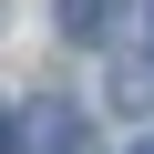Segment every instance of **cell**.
<instances>
[{
    "mask_svg": "<svg viewBox=\"0 0 154 154\" xmlns=\"http://www.w3.org/2000/svg\"><path fill=\"white\" fill-rule=\"evenodd\" d=\"M11 144H31V154H82V113H72V103H41Z\"/></svg>",
    "mask_w": 154,
    "mask_h": 154,
    "instance_id": "6da1fadb",
    "label": "cell"
},
{
    "mask_svg": "<svg viewBox=\"0 0 154 154\" xmlns=\"http://www.w3.org/2000/svg\"><path fill=\"white\" fill-rule=\"evenodd\" d=\"M113 113H154V41H134L113 62Z\"/></svg>",
    "mask_w": 154,
    "mask_h": 154,
    "instance_id": "7a4b0ae2",
    "label": "cell"
},
{
    "mask_svg": "<svg viewBox=\"0 0 154 154\" xmlns=\"http://www.w3.org/2000/svg\"><path fill=\"white\" fill-rule=\"evenodd\" d=\"M51 21H62V41H113L123 0H51Z\"/></svg>",
    "mask_w": 154,
    "mask_h": 154,
    "instance_id": "3957f363",
    "label": "cell"
},
{
    "mask_svg": "<svg viewBox=\"0 0 154 154\" xmlns=\"http://www.w3.org/2000/svg\"><path fill=\"white\" fill-rule=\"evenodd\" d=\"M0 154H11V113H0Z\"/></svg>",
    "mask_w": 154,
    "mask_h": 154,
    "instance_id": "277c9868",
    "label": "cell"
},
{
    "mask_svg": "<svg viewBox=\"0 0 154 154\" xmlns=\"http://www.w3.org/2000/svg\"><path fill=\"white\" fill-rule=\"evenodd\" d=\"M134 154H154V134H144V144H134Z\"/></svg>",
    "mask_w": 154,
    "mask_h": 154,
    "instance_id": "5b68a950",
    "label": "cell"
},
{
    "mask_svg": "<svg viewBox=\"0 0 154 154\" xmlns=\"http://www.w3.org/2000/svg\"><path fill=\"white\" fill-rule=\"evenodd\" d=\"M144 11H154V0H144Z\"/></svg>",
    "mask_w": 154,
    "mask_h": 154,
    "instance_id": "8992f818",
    "label": "cell"
}]
</instances>
